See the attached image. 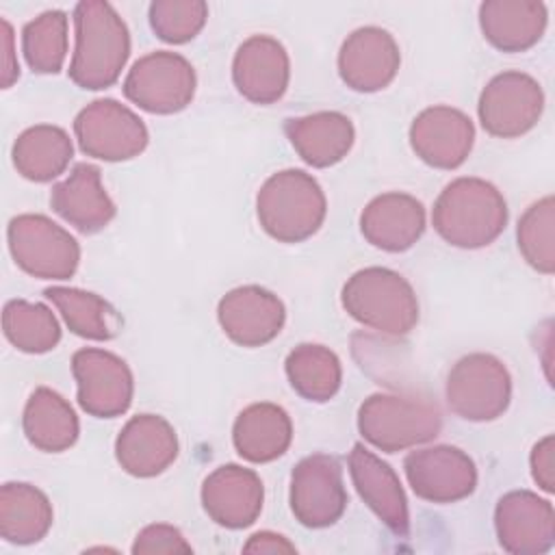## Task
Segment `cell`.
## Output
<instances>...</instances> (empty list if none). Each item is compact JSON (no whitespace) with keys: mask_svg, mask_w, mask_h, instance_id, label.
I'll return each mask as SVG.
<instances>
[{"mask_svg":"<svg viewBox=\"0 0 555 555\" xmlns=\"http://www.w3.org/2000/svg\"><path fill=\"white\" fill-rule=\"evenodd\" d=\"M327 215V199L304 169H282L264 180L256 195L260 228L278 243H301L319 232Z\"/></svg>","mask_w":555,"mask_h":555,"instance_id":"obj_3","label":"cell"},{"mask_svg":"<svg viewBox=\"0 0 555 555\" xmlns=\"http://www.w3.org/2000/svg\"><path fill=\"white\" fill-rule=\"evenodd\" d=\"M2 330L7 340L24 353L52 351L61 340V325L54 312L43 304L26 299L4 304Z\"/></svg>","mask_w":555,"mask_h":555,"instance_id":"obj_32","label":"cell"},{"mask_svg":"<svg viewBox=\"0 0 555 555\" xmlns=\"http://www.w3.org/2000/svg\"><path fill=\"white\" fill-rule=\"evenodd\" d=\"M74 134L87 156L106 163L130 160L139 156L150 141L143 119L113 98L87 104L74 119Z\"/></svg>","mask_w":555,"mask_h":555,"instance_id":"obj_9","label":"cell"},{"mask_svg":"<svg viewBox=\"0 0 555 555\" xmlns=\"http://www.w3.org/2000/svg\"><path fill=\"white\" fill-rule=\"evenodd\" d=\"M50 499L35 486L9 481L0 490V535L9 544L28 546L43 540L52 527Z\"/></svg>","mask_w":555,"mask_h":555,"instance_id":"obj_28","label":"cell"},{"mask_svg":"<svg viewBox=\"0 0 555 555\" xmlns=\"http://www.w3.org/2000/svg\"><path fill=\"white\" fill-rule=\"evenodd\" d=\"M76 46L69 78L76 87L100 91L113 87L130 56V33L119 13L104 0H82L74 9Z\"/></svg>","mask_w":555,"mask_h":555,"instance_id":"obj_1","label":"cell"},{"mask_svg":"<svg viewBox=\"0 0 555 555\" xmlns=\"http://www.w3.org/2000/svg\"><path fill=\"white\" fill-rule=\"evenodd\" d=\"M130 551L134 555H176L193 553V546L186 542L178 527L167 522H154L137 533Z\"/></svg>","mask_w":555,"mask_h":555,"instance_id":"obj_36","label":"cell"},{"mask_svg":"<svg viewBox=\"0 0 555 555\" xmlns=\"http://www.w3.org/2000/svg\"><path fill=\"white\" fill-rule=\"evenodd\" d=\"M0 26H2V50H4V56H2V89H9L20 78V65L15 61V54H13V28L4 17L0 20Z\"/></svg>","mask_w":555,"mask_h":555,"instance_id":"obj_39","label":"cell"},{"mask_svg":"<svg viewBox=\"0 0 555 555\" xmlns=\"http://www.w3.org/2000/svg\"><path fill=\"white\" fill-rule=\"evenodd\" d=\"M295 544L275 531H258L249 535L243 553H295Z\"/></svg>","mask_w":555,"mask_h":555,"instance_id":"obj_38","label":"cell"},{"mask_svg":"<svg viewBox=\"0 0 555 555\" xmlns=\"http://www.w3.org/2000/svg\"><path fill=\"white\" fill-rule=\"evenodd\" d=\"M232 80L236 91L251 104L278 102L291 80V59L286 48L269 35H251L232 59Z\"/></svg>","mask_w":555,"mask_h":555,"instance_id":"obj_18","label":"cell"},{"mask_svg":"<svg viewBox=\"0 0 555 555\" xmlns=\"http://www.w3.org/2000/svg\"><path fill=\"white\" fill-rule=\"evenodd\" d=\"M26 440L43 453H61L74 447L80 423L69 401L48 386L35 388L22 414Z\"/></svg>","mask_w":555,"mask_h":555,"instance_id":"obj_27","label":"cell"},{"mask_svg":"<svg viewBox=\"0 0 555 555\" xmlns=\"http://www.w3.org/2000/svg\"><path fill=\"white\" fill-rule=\"evenodd\" d=\"M52 210L82 234L104 230L117 208L106 189L102 186V173L91 163H78L69 176L52 186Z\"/></svg>","mask_w":555,"mask_h":555,"instance_id":"obj_22","label":"cell"},{"mask_svg":"<svg viewBox=\"0 0 555 555\" xmlns=\"http://www.w3.org/2000/svg\"><path fill=\"white\" fill-rule=\"evenodd\" d=\"M22 52L35 74L61 72L67 56V15L52 9L30 20L22 30Z\"/></svg>","mask_w":555,"mask_h":555,"instance_id":"obj_33","label":"cell"},{"mask_svg":"<svg viewBox=\"0 0 555 555\" xmlns=\"http://www.w3.org/2000/svg\"><path fill=\"white\" fill-rule=\"evenodd\" d=\"M217 321L234 345L251 349L271 343L282 332L286 308L275 293L258 284H245L219 299Z\"/></svg>","mask_w":555,"mask_h":555,"instance_id":"obj_15","label":"cell"},{"mask_svg":"<svg viewBox=\"0 0 555 555\" xmlns=\"http://www.w3.org/2000/svg\"><path fill=\"white\" fill-rule=\"evenodd\" d=\"M147 15L154 35L178 46L199 35L208 20V4L204 0H154Z\"/></svg>","mask_w":555,"mask_h":555,"instance_id":"obj_35","label":"cell"},{"mask_svg":"<svg viewBox=\"0 0 555 555\" xmlns=\"http://www.w3.org/2000/svg\"><path fill=\"white\" fill-rule=\"evenodd\" d=\"M544 91L525 72H501L481 89L477 115L481 128L496 139H516L529 132L542 117Z\"/></svg>","mask_w":555,"mask_h":555,"instance_id":"obj_10","label":"cell"},{"mask_svg":"<svg viewBox=\"0 0 555 555\" xmlns=\"http://www.w3.org/2000/svg\"><path fill=\"white\" fill-rule=\"evenodd\" d=\"M284 132L299 158L317 169L340 163L351 152L356 139L351 119L338 111L291 117L284 124Z\"/></svg>","mask_w":555,"mask_h":555,"instance_id":"obj_24","label":"cell"},{"mask_svg":"<svg viewBox=\"0 0 555 555\" xmlns=\"http://www.w3.org/2000/svg\"><path fill=\"white\" fill-rule=\"evenodd\" d=\"M442 429L436 401L416 395L375 392L358 408L360 436L384 453H397L434 440Z\"/></svg>","mask_w":555,"mask_h":555,"instance_id":"obj_5","label":"cell"},{"mask_svg":"<svg viewBox=\"0 0 555 555\" xmlns=\"http://www.w3.org/2000/svg\"><path fill=\"white\" fill-rule=\"evenodd\" d=\"M494 531L512 555H542L555 544L553 503L531 490H512L494 507Z\"/></svg>","mask_w":555,"mask_h":555,"instance_id":"obj_14","label":"cell"},{"mask_svg":"<svg viewBox=\"0 0 555 555\" xmlns=\"http://www.w3.org/2000/svg\"><path fill=\"white\" fill-rule=\"evenodd\" d=\"M546 4L538 0H486L479 4V28L501 52H525L546 30Z\"/></svg>","mask_w":555,"mask_h":555,"instance_id":"obj_25","label":"cell"},{"mask_svg":"<svg viewBox=\"0 0 555 555\" xmlns=\"http://www.w3.org/2000/svg\"><path fill=\"white\" fill-rule=\"evenodd\" d=\"M46 299L56 306L69 332L89 340H111L121 330V317L100 295L72 286H50Z\"/></svg>","mask_w":555,"mask_h":555,"instance_id":"obj_30","label":"cell"},{"mask_svg":"<svg viewBox=\"0 0 555 555\" xmlns=\"http://www.w3.org/2000/svg\"><path fill=\"white\" fill-rule=\"evenodd\" d=\"M425 225V206L414 195L399 191L373 197L360 215L364 241L390 254L410 249L423 236Z\"/></svg>","mask_w":555,"mask_h":555,"instance_id":"obj_23","label":"cell"},{"mask_svg":"<svg viewBox=\"0 0 555 555\" xmlns=\"http://www.w3.org/2000/svg\"><path fill=\"white\" fill-rule=\"evenodd\" d=\"M444 397L453 414L470 423L499 418L512 401V375L492 353H468L460 358L444 384Z\"/></svg>","mask_w":555,"mask_h":555,"instance_id":"obj_6","label":"cell"},{"mask_svg":"<svg viewBox=\"0 0 555 555\" xmlns=\"http://www.w3.org/2000/svg\"><path fill=\"white\" fill-rule=\"evenodd\" d=\"M401 65L395 37L379 26L356 28L338 50V76L358 93L386 89Z\"/></svg>","mask_w":555,"mask_h":555,"instance_id":"obj_16","label":"cell"},{"mask_svg":"<svg viewBox=\"0 0 555 555\" xmlns=\"http://www.w3.org/2000/svg\"><path fill=\"white\" fill-rule=\"evenodd\" d=\"M349 475L360 499L371 507V512L392 533L408 535L410 509L395 468L358 442L349 453Z\"/></svg>","mask_w":555,"mask_h":555,"instance_id":"obj_21","label":"cell"},{"mask_svg":"<svg viewBox=\"0 0 555 555\" xmlns=\"http://www.w3.org/2000/svg\"><path fill=\"white\" fill-rule=\"evenodd\" d=\"M531 477L546 494L555 492V438L548 434L538 440L529 455Z\"/></svg>","mask_w":555,"mask_h":555,"instance_id":"obj_37","label":"cell"},{"mask_svg":"<svg viewBox=\"0 0 555 555\" xmlns=\"http://www.w3.org/2000/svg\"><path fill=\"white\" fill-rule=\"evenodd\" d=\"M288 503L293 516L308 529L334 525L347 507V490L338 460L314 453L297 462L291 473Z\"/></svg>","mask_w":555,"mask_h":555,"instance_id":"obj_12","label":"cell"},{"mask_svg":"<svg viewBox=\"0 0 555 555\" xmlns=\"http://www.w3.org/2000/svg\"><path fill=\"white\" fill-rule=\"evenodd\" d=\"M340 304L360 325L386 336H405L418 323V299L412 284L386 267L356 271L340 291Z\"/></svg>","mask_w":555,"mask_h":555,"instance_id":"obj_4","label":"cell"},{"mask_svg":"<svg viewBox=\"0 0 555 555\" xmlns=\"http://www.w3.org/2000/svg\"><path fill=\"white\" fill-rule=\"evenodd\" d=\"M291 440V416L278 403H251L238 412L232 425V444L236 453L251 464H267L282 457Z\"/></svg>","mask_w":555,"mask_h":555,"instance_id":"obj_26","label":"cell"},{"mask_svg":"<svg viewBox=\"0 0 555 555\" xmlns=\"http://www.w3.org/2000/svg\"><path fill=\"white\" fill-rule=\"evenodd\" d=\"M15 264L39 280H69L80 262L78 241L46 215H17L7 225Z\"/></svg>","mask_w":555,"mask_h":555,"instance_id":"obj_7","label":"cell"},{"mask_svg":"<svg viewBox=\"0 0 555 555\" xmlns=\"http://www.w3.org/2000/svg\"><path fill=\"white\" fill-rule=\"evenodd\" d=\"M431 225L438 236L460 249H479L494 243L507 225V202L488 180L462 176L436 197Z\"/></svg>","mask_w":555,"mask_h":555,"instance_id":"obj_2","label":"cell"},{"mask_svg":"<svg viewBox=\"0 0 555 555\" xmlns=\"http://www.w3.org/2000/svg\"><path fill=\"white\" fill-rule=\"evenodd\" d=\"M72 375L78 386V405L95 418L121 416L134 395L132 371L119 356L85 347L72 356Z\"/></svg>","mask_w":555,"mask_h":555,"instance_id":"obj_11","label":"cell"},{"mask_svg":"<svg viewBox=\"0 0 555 555\" xmlns=\"http://www.w3.org/2000/svg\"><path fill=\"white\" fill-rule=\"evenodd\" d=\"M555 199L546 195L533 202L518 219L516 241L518 249L529 267L538 273L551 275L555 271Z\"/></svg>","mask_w":555,"mask_h":555,"instance_id":"obj_34","label":"cell"},{"mask_svg":"<svg viewBox=\"0 0 555 555\" xmlns=\"http://www.w3.org/2000/svg\"><path fill=\"white\" fill-rule=\"evenodd\" d=\"M195 87V69L182 54L156 50L128 69L124 95L145 113L173 115L193 102Z\"/></svg>","mask_w":555,"mask_h":555,"instance_id":"obj_8","label":"cell"},{"mask_svg":"<svg viewBox=\"0 0 555 555\" xmlns=\"http://www.w3.org/2000/svg\"><path fill=\"white\" fill-rule=\"evenodd\" d=\"M199 496L212 522L225 529H245L254 525L262 512L264 486L256 470L223 464L204 479Z\"/></svg>","mask_w":555,"mask_h":555,"instance_id":"obj_19","label":"cell"},{"mask_svg":"<svg viewBox=\"0 0 555 555\" xmlns=\"http://www.w3.org/2000/svg\"><path fill=\"white\" fill-rule=\"evenodd\" d=\"M284 373L291 388L306 401H330L343 382V366L338 356L317 343L297 345L284 360Z\"/></svg>","mask_w":555,"mask_h":555,"instance_id":"obj_31","label":"cell"},{"mask_svg":"<svg viewBox=\"0 0 555 555\" xmlns=\"http://www.w3.org/2000/svg\"><path fill=\"white\" fill-rule=\"evenodd\" d=\"M403 473L423 501L447 505L470 496L477 488V466L473 457L451 444H434L410 451Z\"/></svg>","mask_w":555,"mask_h":555,"instance_id":"obj_13","label":"cell"},{"mask_svg":"<svg viewBox=\"0 0 555 555\" xmlns=\"http://www.w3.org/2000/svg\"><path fill=\"white\" fill-rule=\"evenodd\" d=\"M180 444L171 423L158 414L132 416L115 438V460L124 473L150 479L165 473L178 457Z\"/></svg>","mask_w":555,"mask_h":555,"instance_id":"obj_20","label":"cell"},{"mask_svg":"<svg viewBox=\"0 0 555 555\" xmlns=\"http://www.w3.org/2000/svg\"><path fill=\"white\" fill-rule=\"evenodd\" d=\"M74 156L69 134L52 124L30 126L17 134L11 158L17 173L30 182H50L59 178Z\"/></svg>","mask_w":555,"mask_h":555,"instance_id":"obj_29","label":"cell"},{"mask_svg":"<svg viewBox=\"0 0 555 555\" xmlns=\"http://www.w3.org/2000/svg\"><path fill=\"white\" fill-rule=\"evenodd\" d=\"M475 143V126L466 113L453 106H429L410 126V147L429 167L457 169Z\"/></svg>","mask_w":555,"mask_h":555,"instance_id":"obj_17","label":"cell"}]
</instances>
